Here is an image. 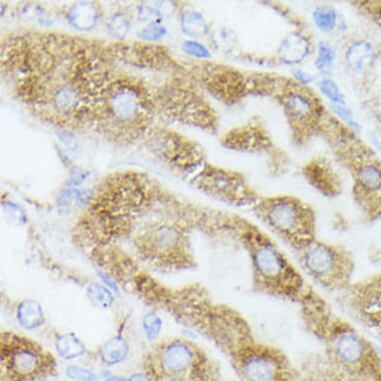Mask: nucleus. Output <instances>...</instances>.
Wrapping results in <instances>:
<instances>
[{
  "instance_id": "f257e3e1",
  "label": "nucleus",
  "mask_w": 381,
  "mask_h": 381,
  "mask_svg": "<svg viewBox=\"0 0 381 381\" xmlns=\"http://www.w3.org/2000/svg\"><path fill=\"white\" fill-rule=\"evenodd\" d=\"M169 303L181 322L219 348L240 381H303L282 348L260 338L240 311L216 301L204 287L172 292Z\"/></svg>"
},
{
  "instance_id": "f03ea898",
  "label": "nucleus",
  "mask_w": 381,
  "mask_h": 381,
  "mask_svg": "<svg viewBox=\"0 0 381 381\" xmlns=\"http://www.w3.org/2000/svg\"><path fill=\"white\" fill-rule=\"evenodd\" d=\"M301 324L322 346V355L341 371L381 381L380 350L350 320L341 317L313 287L297 304Z\"/></svg>"
},
{
  "instance_id": "7ed1b4c3",
  "label": "nucleus",
  "mask_w": 381,
  "mask_h": 381,
  "mask_svg": "<svg viewBox=\"0 0 381 381\" xmlns=\"http://www.w3.org/2000/svg\"><path fill=\"white\" fill-rule=\"evenodd\" d=\"M227 238L247 255L253 292L301 303L311 289L303 271L273 238L248 221L232 217Z\"/></svg>"
},
{
  "instance_id": "20e7f679",
  "label": "nucleus",
  "mask_w": 381,
  "mask_h": 381,
  "mask_svg": "<svg viewBox=\"0 0 381 381\" xmlns=\"http://www.w3.org/2000/svg\"><path fill=\"white\" fill-rule=\"evenodd\" d=\"M145 371L153 381H222L212 357L188 338L169 339L153 348Z\"/></svg>"
},
{
  "instance_id": "39448f33",
  "label": "nucleus",
  "mask_w": 381,
  "mask_h": 381,
  "mask_svg": "<svg viewBox=\"0 0 381 381\" xmlns=\"http://www.w3.org/2000/svg\"><path fill=\"white\" fill-rule=\"evenodd\" d=\"M253 208L292 253L318 239L315 213L301 200L289 196L257 199Z\"/></svg>"
},
{
  "instance_id": "423d86ee",
  "label": "nucleus",
  "mask_w": 381,
  "mask_h": 381,
  "mask_svg": "<svg viewBox=\"0 0 381 381\" xmlns=\"http://www.w3.org/2000/svg\"><path fill=\"white\" fill-rule=\"evenodd\" d=\"M292 254L304 276L327 292L338 294L354 281V257L345 246L315 239Z\"/></svg>"
},
{
  "instance_id": "0eeeda50",
  "label": "nucleus",
  "mask_w": 381,
  "mask_h": 381,
  "mask_svg": "<svg viewBox=\"0 0 381 381\" xmlns=\"http://www.w3.org/2000/svg\"><path fill=\"white\" fill-rule=\"evenodd\" d=\"M55 360L38 343L13 332L1 334L2 375L10 381H34L52 373Z\"/></svg>"
},
{
  "instance_id": "6e6552de",
  "label": "nucleus",
  "mask_w": 381,
  "mask_h": 381,
  "mask_svg": "<svg viewBox=\"0 0 381 381\" xmlns=\"http://www.w3.org/2000/svg\"><path fill=\"white\" fill-rule=\"evenodd\" d=\"M338 301L350 315L381 336V274L353 281L338 292Z\"/></svg>"
},
{
  "instance_id": "1a4fd4ad",
  "label": "nucleus",
  "mask_w": 381,
  "mask_h": 381,
  "mask_svg": "<svg viewBox=\"0 0 381 381\" xmlns=\"http://www.w3.org/2000/svg\"><path fill=\"white\" fill-rule=\"evenodd\" d=\"M299 369L303 381H375L341 371L320 352L304 357Z\"/></svg>"
},
{
  "instance_id": "9d476101",
  "label": "nucleus",
  "mask_w": 381,
  "mask_h": 381,
  "mask_svg": "<svg viewBox=\"0 0 381 381\" xmlns=\"http://www.w3.org/2000/svg\"><path fill=\"white\" fill-rule=\"evenodd\" d=\"M311 54V43L301 32H290L278 48V59L283 64L297 66L304 64Z\"/></svg>"
},
{
  "instance_id": "9b49d317",
  "label": "nucleus",
  "mask_w": 381,
  "mask_h": 381,
  "mask_svg": "<svg viewBox=\"0 0 381 381\" xmlns=\"http://www.w3.org/2000/svg\"><path fill=\"white\" fill-rule=\"evenodd\" d=\"M348 69L355 74H364L373 68L375 61V50L369 41L360 39L348 46L345 54Z\"/></svg>"
},
{
  "instance_id": "f8f14e48",
  "label": "nucleus",
  "mask_w": 381,
  "mask_h": 381,
  "mask_svg": "<svg viewBox=\"0 0 381 381\" xmlns=\"http://www.w3.org/2000/svg\"><path fill=\"white\" fill-rule=\"evenodd\" d=\"M129 345L123 336H117L109 339L101 348L100 357L107 366H118L127 359Z\"/></svg>"
},
{
  "instance_id": "ddd939ff",
  "label": "nucleus",
  "mask_w": 381,
  "mask_h": 381,
  "mask_svg": "<svg viewBox=\"0 0 381 381\" xmlns=\"http://www.w3.org/2000/svg\"><path fill=\"white\" fill-rule=\"evenodd\" d=\"M285 109L297 120H306L315 112L313 100L306 93L292 91L285 96Z\"/></svg>"
},
{
  "instance_id": "4468645a",
  "label": "nucleus",
  "mask_w": 381,
  "mask_h": 381,
  "mask_svg": "<svg viewBox=\"0 0 381 381\" xmlns=\"http://www.w3.org/2000/svg\"><path fill=\"white\" fill-rule=\"evenodd\" d=\"M16 317L20 324L27 329H36L45 322L40 304L31 299L20 304Z\"/></svg>"
},
{
  "instance_id": "2eb2a0df",
  "label": "nucleus",
  "mask_w": 381,
  "mask_h": 381,
  "mask_svg": "<svg viewBox=\"0 0 381 381\" xmlns=\"http://www.w3.org/2000/svg\"><path fill=\"white\" fill-rule=\"evenodd\" d=\"M69 22L76 29L81 30L91 29L98 18L96 8L90 2H79L70 9Z\"/></svg>"
},
{
  "instance_id": "dca6fc26",
  "label": "nucleus",
  "mask_w": 381,
  "mask_h": 381,
  "mask_svg": "<svg viewBox=\"0 0 381 381\" xmlns=\"http://www.w3.org/2000/svg\"><path fill=\"white\" fill-rule=\"evenodd\" d=\"M58 355L65 360L79 359L86 352L84 343L74 334H65L60 336L55 343Z\"/></svg>"
},
{
  "instance_id": "f3484780",
  "label": "nucleus",
  "mask_w": 381,
  "mask_h": 381,
  "mask_svg": "<svg viewBox=\"0 0 381 381\" xmlns=\"http://www.w3.org/2000/svg\"><path fill=\"white\" fill-rule=\"evenodd\" d=\"M313 24L320 31L331 33L339 24V15L334 6H320L313 11Z\"/></svg>"
},
{
  "instance_id": "a211bd4d",
  "label": "nucleus",
  "mask_w": 381,
  "mask_h": 381,
  "mask_svg": "<svg viewBox=\"0 0 381 381\" xmlns=\"http://www.w3.org/2000/svg\"><path fill=\"white\" fill-rule=\"evenodd\" d=\"M336 50L332 44L322 41L318 46L317 57L315 60V69L324 77H329L336 61Z\"/></svg>"
},
{
  "instance_id": "6ab92c4d",
  "label": "nucleus",
  "mask_w": 381,
  "mask_h": 381,
  "mask_svg": "<svg viewBox=\"0 0 381 381\" xmlns=\"http://www.w3.org/2000/svg\"><path fill=\"white\" fill-rule=\"evenodd\" d=\"M181 27L187 36L203 37L208 32L205 17L197 11H187L181 18Z\"/></svg>"
},
{
  "instance_id": "aec40b11",
  "label": "nucleus",
  "mask_w": 381,
  "mask_h": 381,
  "mask_svg": "<svg viewBox=\"0 0 381 381\" xmlns=\"http://www.w3.org/2000/svg\"><path fill=\"white\" fill-rule=\"evenodd\" d=\"M318 88L331 104H346L345 94L334 79L324 77L318 81Z\"/></svg>"
},
{
  "instance_id": "412c9836",
  "label": "nucleus",
  "mask_w": 381,
  "mask_h": 381,
  "mask_svg": "<svg viewBox=\"0 0 381 381\" xmlns=\"http://www.w3.org/2000/svg\"><path fill=\"white\" fill-rule=\"evenodd\" d=\"M87 297L95 306L107 310L112 306L114 299L110 290L99 283H92L87 289Z\"/></svg>"
},
{
  "instance_id": "4be33fe9",
  "label": "nucleus",
  "mask_w": 381,
  "mask_h": 381,
  "mask_svg": "<svg viewBox=\"0 0 381 381\" xmlns=\"http://www.w3.org/2000/svg\"><path fill=\"white\" fill-rule=\"evenodd\" d=\"M142 324H143L144 332L149 341H153L161 332L162 320L155 313H148L147 315H145L142 320Z\"/></svg>"
},
{
  "instance_id": "5701e85b",
  "label": "nucleus",
  "mask_w": 381,
  "mask_h": 381,
  "mask_svg": "<svg viewBox=\"0 0 381 381\" xmlns=\"http://www.w3.org/2000/svg\"><path fill=\"white\" fill-rule=\"evenodd\" d=\"M331 109L332 112L336 114L348 126L354 130L360 129L359 121L355 119L352 111L346 106V104H331Z\"/></svg>"
},
{
  "instance_id": "b1692460",
  "label": "nucleus",
  "mask_w": 381,
  "mask_h": 381,
  "mask_svg": "<svg viewBox=\"0 0 381 381\" xmlns=\"http://www.w3.org/2000/svg\"><path fill=\"white\" fill-rule=\"evenodd\" d=\"M67 378L74 381H98V376L90 369L79 366H69L65 371Z\"/></svg>"
},
{
  "instance_id": "393cba45",
  "label": "nucleus",
  "mask_w": 381,
  "mask_h": 381,
  "mask_svg": "<svg viewBox=\"0 0 381 381\" xmlns=\"http://www.w3.org/2000/svg\"><path fill=\"white\" fill-rule=\"evenodd\" d=\"M109 30L114 36L118 37V38H124L129 30V22H128L126 16L120 15V13L112 16L109 22Z\"/></svg>"
},
{
  "instance_id": "a878e982",
  "label": "nucleus",
  "mask_w": 381,
  "mask_h": 381,
  "mask_svg": "<svg viewBox=\"0 0 381 381\" xmlns=\"http://www.w3.org/2000/svg\"><path fill=\"white\" fill-rule=\"evenodd\" d=\"M184 52L196 58L206 59L211 57V52L204 44L198 43V41L187 40L183 43L182 46Z\"/></svg>"
},
{
  "instance_id": "bb28decb",
  "label": "nucleus",
  "mask_w": 381,
  "mask_h": 381,
  "mask_svg": "<svg viewBox=\"0 0 381 381\" xmlns=\"http://www.w3.org/2000/svg\"><path fill=\"white\" fill-rule=\"evenodd\" d=\"M166 32V29L161 27V25L156 22H152L147 27L142 30L139 36L142 38L147 39V40H156V39H160L164 36Z\"/></svg>"
},
{
  "instance_id": "cd10ccee",
  "label": "nucleus",
  "mask_w": 381,
  "mask_h": 381,
  "mask_svg": "<svg viewBox=\"0 0 381 381\" xmlns=\"http://www.w3.org/2000/svg\"><path fill=\"white\" fill-rule=\"evenodd\" d=\"M292 77H294V80H296L297 82H299V84L304 86L313 84V83L317 80L315 75H313L311 72L299 68L294 69V70L292 71Z\"/></svg>"
},
{
  "instance_id": "c85d7f7f",
  "label": "nucleus",
  "mask_w": 381,
  "mask_h": 381,
  "mask_svg": "<svg viewBox=\"0 0 381 381\" xmlns=\"http://www.w3.org/2000/svg\"><path fill=\"white\" fill-rule=\"evenodd\" d=\"M238 37L233 30L231 29H221L219 34V38L218 40L220 41L221 45L224 46V47H230V46H233L238 41Z\"/></svg>"
},
{
  "instance_id": "c756f323",
  "label": "nucleus",
  "mask_w": 381,
  "mask_h": 381,
  "mask_svg": "<svg viewBox=\"0 0 381 381\" xmlns=\"http://www.w3.org/2000/svg\"><path fill=\"white\" fill-rule=\"evenodd\" d=\"M140 16L142 20H154L155 18H157L159 16V13H157V10H155L152 8H144L141 9Z\"/></svg>"
},
{
  "instance_id": "7c9ffc66",
  "label": "nucleus",
  "mask_w": 381,
  "mask_h": 381,
  "mask_svg": "<svg viewBox=\"0 0 381 381\" xmlns=\"http://www.w3.org/2000/svg\"><path fill=\"white\" fill-rule=\"evenodd\" d=\"M126 381H153L147 373H137L126 378Z\"/></svg>"
},
{
  "instance_id": "2f4dec72",
  "label": "nucleus",
  "mask_w": 381,
  "mask_h": 381,
  "mask_svg": "<svg viewBox=\"0 0 381 381\" xmlns=\"http://www.w3.org/2000/svg\"><path fill=\"white\" fill-rule=\"evenodd\" d=\"M103 378L105 381H126V378H122V376L115 375V374L105 371L103 373Z\"/></svg>"
},
{
  "instance_id": "473e14b6",
  "label": "nucleus",
  "mask_w": 381,
  "mask_h": 381,
  "mask_svg": "<svg viewBox=\"0 0 381 381\" xmlns=\"http://www.w3.org/2000/svg\"><path fill=\"white\" fill-rule=\"evenodd\" d=\"M378 102H380V104L381 105V92L380 93V95H378Z\"/></svg>"
}]
</instances>
